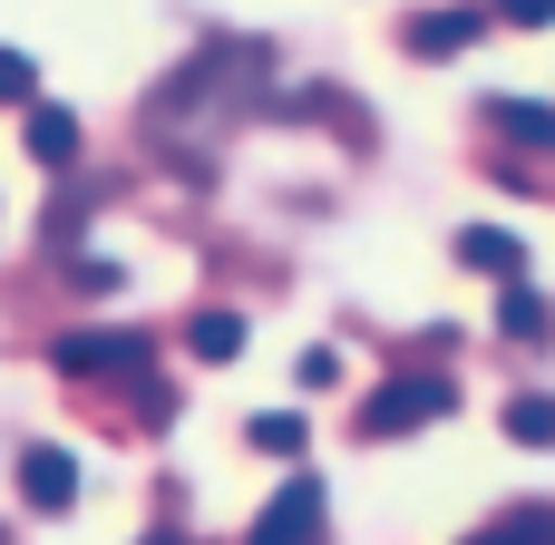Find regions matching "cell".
<instances>
[{
    "mask_svg": "<svg viewBox=\"0 0 555 545\" xmlns=\"http://www.w3.org/2000/svg\"><path fill=\"white\" fill-rule=\"evenodd\" d=\"M59 371L68 380H146L156 371V341L146 332H68L59 341Z\"/></svg>",
    "mask_w": 555,
    "mask_h": 545,
    "instance_id": "6da1fadb",
    "label": "cell"
},
{
    "mask_svg": "<svg viewBox=\"0 0 555 545\" xmlns=\"http://www.w3.org/2000/svg\"><path fill=\"white\" fill-rule=\"evenodd\" d=\"M449 410H459V390L420 371V380H390V390L361 410V429H371V439H400V429H429V419H449Z\"/></svg>",
    "mask_w": 555,
    "mask_h": 545,
    "instance_id": "7a4b0ae2",
    "label": "cell"
},
{
    "mask_svg": "<svg viewBox=\"0 0 555 545\" xmlns=\"http://www.w3.org/2000/svg\"><path fill=\"white\" fill-rule=\"evenodd\" d=\"M244 545H322V478H293V488L254 517Z\"/></svg>",
    "mask_w": 555,
    "mask_h": 545,
    "instance_id": "3957f363",
    "label": "cell"
},
{
    "mask_svg": "<svg viewBox=\"0 0 555 545\" xmlns=\"http://www.w3.org/2000/svg\"><path fill=\"white\" fill-rule=\"evenodd\" d=\"M20 488H29L39 517H59V507H78V458H68V449H29V458H20Z\"/></svg>",
    "mask_w": 555,
    "mask_h": 545,
    "instance_id": "277c9868",
    "label": "cell"
},
{
    "mask_svg": "<svg viewBox=\"0 0 555 545\" xmlns=\"http://www.w3.org/2000/svg\"><path fill=\"white\" fill-rule=\"evenodd\" d=\"M459 263H468V273H498V283H527V244H517L507 224H468V234H459Z\"/></svg>",
    "mask_w": 555,
    "mask_h": 545,
    "instance_id": "5b68a950",
    "label": "cell"
},
{
    "mask_svg": "<svg viewBox=\"0 0 555 545\" xmlns=\"http://www.w3.org/2000/svg\"><path fill=\"white\" fill-rule=\"evenodd\" d=\"M478 29H488L478 10H420V20H410V49H420V59H459Z\"/></svg>",
    "mask_w": 555,
    "mask_h": 545,
    "instance_id": "8992f818",
    "label": "cell"
},
{
    "mask_svg": "<svg viewBox=\"0 0 555 545\" xmlns=\"http://www.w3.org/2000/svg\"><path fill=\"white\" fill-rule=\"evenodd\" d=\"M29 156H39V166H68V156H78V117H68V107H29Z\"/></svg>",
    "mask_w": 555,
    "mask_h": 545,
    "instance_id": "52a82bcc",
    "label": "cell"
},
{
    "mask_svg": "<svg viewBox=\"0 0 555 545\" xmlns=\"http://www.w3.org/2000/svg\"><path fill=\"white\" fill-rule=\"evenodd\" d=\"M488 117H498L517 146H555V107H537V98H488Z\"/></svg>",
    "mask_w": 555,
    "mask_h": 545,
    "instance_id": "ba28073f",
    "label": "cell"
},
{
    "mask_svg": "<svg viewBox=\"0 0 555 545\" xmlns=\"http://www.w3.org/2000/svg\"><path fill=\"white\" fill-rule=\"evenodd\" d=\"M498 332H507V341H546V293H537V283H507Z\"/></svg>",
    "mask_w": 555,
    "mask_h": 545,
    "instance_id": "9c48e42d",
    "label": "cell"
},
{
    "mask_svg": "<svg viewBox=\"0 0 555 545\" xmlns=\"http://www.w3.org/2000/svg\"><path fill=\"white\" fill-rule=\"evenodd\" d=\"M507 439H517V449H555V400H546V390L507 400Z\"/></svg>",
    "mask_w": 555,
    "mask_h": 545,
    "instance_id": "30bf717a",
    "label": "cell"
},
{
    "mask_svg": "<svg viewBox=\"0 0 555 545\" xmlns=\"http://www.w3.org/2000/svg\"><path fill=\"white\" fill-rule=\"evenodd\" d=\"M185 341H195V361H234V351H244V322H234V312H195Z\"/></svg>",
    "mask_w": 555,
    "mask_h": 545,
    "instance_id": "8fae6325",
    "label": "cell"
},
{
    "mask_svg": "<svg viewBox=\"0 0 555 545\" xmlns=\"http://www.w3.org/2000/svg\"><path fill=\"white\" fill-rule=\"evenodd\" d=\"M468 545H555V517H546V507H517V517H498V527H478Z\"/></svg>",
    "mask_w": 555,
    "mask_h": 545,
    "instance_id": "7c38bea8",
    "label": "cell"
},
{
    "mask_svg": "<svg viewBox=\"0 0 555 545\" xmlns=\"http://www.w3.org/2000/svg\"><path fill=\"white\" fill-rule=\"evenodd\" d=\"M302 439H312V429H302L293 410H273V419H254V429H244V449H263V458H302Z\"/></svg>",
    "mask_w": 555,
    "mask_h": 545,
    "instance_id": "4fadbf2b",
    "label": "cell"
},
{
    "mask_svg": "<svg viewBox=\"0 0 555 545\" xmlns=\"http://www.w3.org/2000/svg\"><path fill=\"white\" fill-rule=\"evenodd\" d=\"M29 88H39V68H29V59H20V49H0V107H20V98H29Z\"/></svg>",
    "mask_w": 555,
    "mask_h": 545,
    "instance_id": "5bb4252c",
    "label": "cell"
},
{
    "mask_svg": "<svg viewBox=\"0 0 555 545\" xmlns=\"http://www.w3.org/2000/svg\"><path fill=\"white\" fill-rule=\"evenodd\" d=\"M293 371H302V390H341V351H302Z\"/></svg>",
    "mask_w": 555,
    "mask_h": 545,
    "instance_id": "9a60e30c",
    "label": "cell"
},
{
    "mask_svg": "<svg viewBox=\"0 0 555 545\" xmlns=\"http://www.w3.org/2000/svg\"><path fill=\"white\" fill-rule=\"evenodd\" d=\"M498 20H507V29H546L555 0H498Z\"/></svg>",
    "mask_w": 555,
    "mask_h": 545,
    "instance_id": "2e32d148",
    "label": "cell"
},
{
    "mask_svg": "<svg viewBox=\"0 0 555 545\" xmlns=\"http://www.w3.org/2000/svg\"><path fill=\"white\" fill-rule=\"evenodd\" d=\"M146 545H185V536H146Z\"/></svg>",
    "mask_w": 555,
    "mask_h": 545,
    "instance_id": "e0dca14e",
    "label": "cell"
}]
</instances>
